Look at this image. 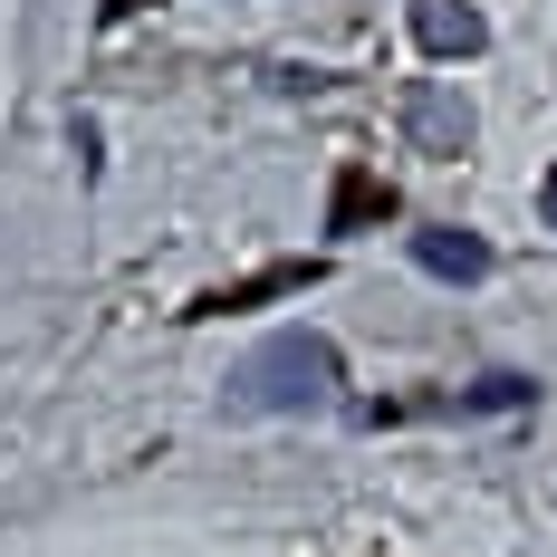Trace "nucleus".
<instances>
[{"label": "nucleus", "instance_id": "2", "mask_svg": "<svg viewBox=\"0 0 557 557\" xmlns=\"http://www.w3.org/2000/svg\"><path fill=\"white\" fill-rule=\"evenodd\" d=\"M481 10L471 0H413V49L423 58H481Z\"/></svg>", "mask_w": 557, "mask_h": 557}, {"label": "nucleus", "instance_id": "6", "mask_svg": "<svg viewBox=\"0 0 557 557\" xmlns=\"http://www.w3.org/2000/svg\"><path fill=\"white\" fill-rule=\"evenodd\" d=\"M375 212H394V193H385V183H375V173H336L327 231H356V222H375Z\"/></svg>", "mask_w": 557, "mask_h": 557}, {"label": "nucleus", "instance_id": "7", "mask_svg": "<svg viewBox=\"0 0 557 557\" xmlns=\"http://www.w3.org/2000/svg\"><path fill=\"white\" fill-rule=\"evenodd\" d=\"M539 385L529 375H481V385H461V413H529Z\"/></svg>", "mask_w": 557, "mask_h": 557}, {"label": "nucleus", "instance_id": "5", "mask_svg": "<svg viewBox=\"0 0 557 557\" xmlns=\"http://www.w3.org/2000/svg\"><path fill=\"white\" fill-rule=\"evenodd\" d=\"M413 270L471 288V278H491V240H481V231H413Z\"/></svg>", "mask_w": 557, "mask_h": 557}, {"label": "nucleus", "instance_id": "8", "mask_svg": "<svg viewBox=\"0 0 557 557\" xmlns=\"http://www.w3.org/2000/svg\"><path fill=\"white\" fill-rule=\"evenodd\" d=\"M539 212H548V231H557V164L539 173Z\"/></svg>", "mask_w": 557, "mask_h": 557}, {"label": "nucleus", "instance_id": "3", "mask_svg": "<svg viewBox=\"0 0 557 557\" xmlns=\"http://www.w3.org/2000/svg\"><path fill=\"white\" fill-rule=\"evenodd\" d=\"M308 278H318V260H278V270H250V278H231V288H212V298H193L183 318H231V308H270V298L308 288Z\"/></svg>", "mask_w": 557, "mask_h": 557}, {"label": "nucleus", "instance_id": "4", "mask_svg": "<svg viewBox=\"0 0 557 557\" xmlns=\"http://www.w3.org/2000/svg\"><path fill=\"white\" fill-rule=\"evenodd\" d=\"M404 125H413L423 154H461V145H471V107H461L451 87H413V97H404Z\"/></svg>", "mask_w": 557, "mask_h": 557}, {"label": "nucleus", "instance_id": "1", "mask_svg": "<svg viewBox=\"0 0 557 557\" xmlns=\"http://www.w3.org/2000/svg\"><path fill=\"white\" fill-rule=\"evenodd\" d=\"M336 385H346L336 346H327V336H308V327H288V336H270L260 356L231 366L222 404H231V413H318V404H336Z\"/></svg>", "mask_w": 557, "mask_h": 557}]
</instances>
